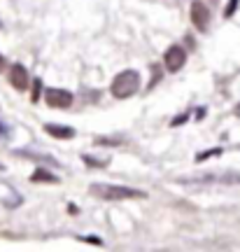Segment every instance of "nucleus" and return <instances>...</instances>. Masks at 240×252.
<instances>
[{
    "instance_id": "nucleus-15",
    "label": "nucleus",
    "mask_w": 240,
    "mask_h": 252,
    "mask_svg": "<svg viewBox=\"0 0 240 252\" xmlns=\"http://www.w3.org/2000/svg\"><path fill=\"white\" fill-rule=\"evenodd\" d=\"M7 133H9V128L2 124V122H0V138H2V135H7Z\"/></svg>"
},
{
    "instance_id": "nucleus-4",
    "label": "nucleus",
    "mask_w": 240,
    "mask_h": 252,
    "mask_svg": "<svg viewBox=\"0 0 240 252\" xmlns=\"http://www.w3.org/2000/svg\"><path fill=\"white\" fill-rule=\"evenodd\" d=\"M189 17H191V24H194L201 33H205L208 28H210V19H212V12L208 9L205 2L201 0H194L191 2V12H189Z\"/></svg>"
},
{
    "instance_id": "nucleus-18",
    "label": "nucleus",
    "mask_w": 240,
    "mask_h": 252,
    "mask_svg": "<svg viewBox=\"0 0 240 252\" xmlns=\"http://www.w3.org/2000/svg\"><path fill=\"white\" fill-rule=\"evenodd\" d=\"M0 171H5V166H2V163H0Z\"/></svg>"
},
{
    "instance_id": "nucleus-13",
    "label": "nucleus",
    "mask_w": 240,
    "mask_h": 252,
    "mask_svg": "<svg viewBox=\"0 0 240 252\" xmlns=\"http://www.w3.org/2000/svg\"><path fill=\"white\" fill-rule=\"evenodd\" d=\"M40 89H42V82H40V80H33V103H35L37 96H40Z\"/></svg>"
},
{
    "instance_id": "nucleus-1",
    "label": "nucleus",
    "mask_w": 240,
    "mask_h": 252,
    "mask_svg": "<svg viewBox=\"0 0 240 252\" xmlns=\"http://www.w3.org/2000/svg\"><path fill=\"white\" fill-rule=\"evenodd\" d=\"M91 196L96 198H103V201H133V198H147L145 191L140 189H133V187H121V185H91L89 187Z\"/></svg>"
},
{
    "instance_id": "nucleus-3",
    "label": "nucleus",
    "mask_w": 240,
    "mask_h": 252,
    "mask_svg": "<svg viewBox=\"0 0 240 252\" xmlns=\"http://www.w3.org/2000/svg\"><path fill=\"white\" fill-rule=\"evenodd\" d=\"M187 63V49L182 45H170L163 54V65L168 68V72H180Z\"/></svg>"
},
{
    "instance_id": "nucleus-10",
    "label": "nucleus",
    "mask_w": 240,
    "mask_h": 252,
    "mask_svg": "<svg viewBox=\"0 0 240 252\" xmlns=\"http://www.w3.org/2000/svg\"><path fill=\"white\" fill-rule=\"evenodd\" d=\"M222 154V150L219 147H212V150H205V152L196 154V161H205V159H212V157H219Z\"/></svg>"
},
{
    "instance_id": "nucleus-6",
    "label": "nucleus",
    "mask_w": 240,
    "mask_h": 252,
    "mask_svg": "<svg viewBox=\"0 0 240 252\" xmlns=\"http://www.w3.org/2000/svg\"><path fill=\"white\" fill-rule=\"evenodd\" d=\"M7 80L17 91H24V89H28V84H30V75H28V70L21 63H14V65L9 68Z\"/></svg>"
},
{
    "instance_id": "nucleus-2",
    "label": "nucleus",
    "mask_w": 240,
    "mask_h": 252,
    "mask_svg": "<svg viewBox=\"0 0 240 252\" xmlns=\"http://www.w3.org/2000/svg\"><path fill=\"white\" fill-rule=\"evenodd\" d=\"M140 89V72L138 70H121L117 75L112 84H110V91H112V96L119 100L124 98H131L135 96Z\"/></svg>"
},
{
    "instance_id": "nucleus-19",
    "label": "nucleus",
    "mask_w": 240,
    "mask_h": 252,
    "mask_svg": "<svg viewBox=\"0 0 240 252\" xmlns=\"http://www.w3.org/2000/svg\"><path fill=\"white\" fill-rule=\"evenodd\" d=\"M0 26H2V24H0Z\"/></svg>"
},
{
    "instance_id": "nucleus-9",
    "label": "nucleus",
    "mask_w": 240,
    "mask_h": 252,
    "mask_svg": "<svg viewBox=\"0 0 240 252\" xmlns=\"http://www.w3.org/2000/svg\"><path fill=\"white\" fill-rule=\"evenodd\" d=\"M82 161L87 163V166H93V168H107V166H110V161H103V159H93V157H87V154H84V157H82Z\"/></svg>"
},
{
    "instance_id": "nucleus-14",
    "label": "nucleus",
    "mask_w": 240,
    "mask_h": 252,
    "mask_svg": "<svg viewBox=\"0 0 240 252\" xmlns=\"http://www.w3.org/2000/svg\"><path fill=\"white\" fill-rule=\"evenodd\" d=\"M182 122H187V115H180V117H175V119H173V126H180Z\"/></svg>"
},
{
    "instance_id": "nucleus-16",
    "label": "nucleus",
    "mask_w": 240,
    "mask_h": 252,
    "mask_svg": "<svg viewBox=\"0 0 240 252\" xmlns=\"http://www.w3.org/2000/svg\"><path fill=\"white\" fill-rule=\"evenodd\" d=\"M84 241H89V243H96V245H100V238H96V236H87Z\"/></svg>"
},
{
    "instance_id": "nucleus-11",
    "label": "nucleus",
    "mask_w": 240,
    "mask_h": 252,
    "mask_svg": "<svg viewBox=\"0 0 240 252\" xmlns=\"http://www.w3.org/2000/svg\"><path fill=\"white\" fill-rule=\"evenodd\" d=\"M238 5H240V0H229V2H226V7H224V17H226V19H231L233 14H236V9H238Z\"/></svg>"
},
{
    "instance_id": "nucleus-5",
    "label": "nucleus",
    "mask_w": 240,
    "mask_h": 252,
    "mask_svg": "<svg viewBox=\"0 0 240 252\" xmlns=\"http://www.w3.org/2000/svg\"><path fill=\"white\" fill-rule=\"evenodd\" d=\"M45 100L47 105L54 110H65L72 105V94L68 89H59V87H52V89L45 91Z\"/></svg>"
},
{
    "instance_id": "nucleus-17",
    "label": "nucleus",
    "mask_w": 240,
    "mask_h": 252,
    "mask_svg": "<svg viewBox=\"0 0 240 252\" xmlns=\"http://www.w3.org/2000/svg\"><path fill=\"white\" fill-rule=\"evenodd\" d=\"M5 65H7V61H5V56H2V54H0V72H2V70H5Z\"/></svg>"
},
{
    "instance_id": "nucleus-8",
    "label": "nucleus",
    "mask_w": 240,
    "mask_h": 252,
    "mask_svg": "<svg viewBox=\"0 0 240 252\" xmlns=\"http://www.w3.org/2000/svg\"><path fill=\"white\" fill-rule=\"evenodd\" d=\"M30 182H49V185H59L61 180H59L54 173L45 171V168H37V171L30 175Z\"/></svg>"
},
{
    "instance_id": "nucleus-7",
    "label": "nucleus",
    "mask_w": 240,
    "mask_h": 252,
    "mask_svg": "<svg viewBox=\"0 0 240 252\" xmlns=\"http://www.w3.org/2000/svg\"><path fill=\"white\" fill-rule=\"evenodd\" d=\"M45 133H49L52 138H59V140H68L75 135V128L70 126H59V124H45Z\"/></svg>"
},
{
    "instance_id": "nucleus-12",
    "label": "nucleus",
    "mask_w": 240,
    "mask_h": 252,
    "mask_svg": "<svg viewBox=\"0 0 240 252\" xmlns=\"http://www.w3.org/2000/svg\"><path fill=\"white\" fill-rule=\"evenodd\" d=\"M151 72H154V75H151V82H150V87H154V84L159 82V77H161V72H159V65H156V63L151 65Z\"/></svg>"
}]
</instances>
